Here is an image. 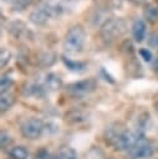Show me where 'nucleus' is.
<instances>
[{"mask_svg": "<svg viewBox=\"0 0 158 159\" xmlns=\"http://www.w3.org/2000/svg\"><path fill=\"white\" fill-rule=\"evenodd\" d=\"M22 94L25 97H32V98H44L46 94L45 88L41 84L37 83H29L26 88H24Z\"/></svg>", "mask_w": 158, "mask_h": 159, "instance_id": "9b49d317", "label": "nucleus"}, {"mask_svg": "<svg viewBox=\"0 0 158 159\" xmlns=\"http://www.w3.org/2000/svg\"><path fill=\"white\" fill-rule=\"evenodd\" d=\"M139 56L143 58V61H146V62H152V60H153V53L151 52V50H148V48H146V47H142V48H139Z\"/></svg>", "mask_w": 158, "mask_h": 159, "instance_id": "6ab92c4d", "label": "nucleus"}, {"mask_svg": "<svg viewBox=\"0 0 158 159\" xmlns=\"http://www.w3.org/2000/svg\"><path fill=\"white\" fill-rule=\"evenodd\" d=\"M144 16L147 19V21H156L158 19V6L154 4H148L144 9Z\"/></svg>", "mask_w": 158, "mask_h": 159, "instance_id": "2eb2a0df", "label": "nucleus"}, {"mask_svg": "<svg viewBox=\"0 0 158 159\" xmlns=\"http://www.w3.org/2000/svg\"><path fill=\"white\" fill-rule=\"evenodd\" d=\"M65 5L60 0H44L30 14V21L34 25H45L52 17L60 16L65 11Z\"/></svg>", "mask_w": 158, "mask_h": 159, "instance_id": "f03ea898", "label": "nucleus"}, {"mask_svg": "<svg viewBox=\"0 0 158 159\" xmlns=\"http://www.w3.org/2000/svg\"><path fill=\"white\" fill-rule=\"evenodd\" d=\"M7 155L10 159H29V150L24 145H15V147H11L9 150H7Z\"/></svg>", "mask_w": 158, "mask_h": 159, "instance_id": "f8f14e48", "label": "nucleus"}, {"mask_svg": "<svg viewBox=\"0 0 158 159\" xmlns=\"http://www.w3.org/2000/svg\"><path fill=\"white\" fill-rule=\"evenodd\" d=\"M86 39H87V35H86V31H85L83 26L75 25L65 35L63 50L67 53H71V55L80 53L85 47Z\"/></svg>", "mask_w": 158, "mask_h": 159, "instance_id": "7ed1b4c3", "label": "nucleus"}, {"mask_svg": "<svg viewBox=\"0 0 158 159\" xmlns=\"http://www.w3.org/2000/svg\"><path fill=\"white\" fill-rule=\"evenodd\" d=\"M153 70H154L156 72H158V56L156 57V60H154V62H153Z\"/></svg>", "mask_w": 158, "mask_h": 159, "instance_id": "5701e85b", "label": "nucleus"}, {"mask_svg": "<svg viewBox=\"0 0 158 159\" xmlns=\"http://www.w3.org/2000/svg\"><path fill=\"white\" fill-rule=\"evenodd\" d=\"M10 57H11L10 51H9L7 48L2 47V48H1V53H0V66H1V68H4V67L9 63Z\"/></svg>", "mask_w": 158, "mask_h": 159, "instance_id": "a211bd4d", "label": "nucleus"}, {"mask_svg": "<svg viewBox=\"0 0 158 159\" xmlns=\"http://www.w3.org/2000/svg\"><path fill=\"white\" fill-rule=\"evenodd\" d=\"M32 0H16L12 2V10L14 11H24L30 4H31Z\"/></svg>", "mask_w": 158, "mask_h": 159, "instance_id": "f3484780", "label": "nucleus"}, {"mask_svg": "<svg viewBox=\"0 0 158 159\" xmlns=\"http://www.w3.org/2000/svg\"><path fill=\"white\" fill-rule=\"evenodd\" d=\"M4 1H11V2H14V1H16V0H4Z\"/></svg>", "mask_w": 158, "mask_h": 159, "instance_id": "393cba45", "label": "nucleus"}, {"mask_svg": "<svg viewBox=\"0 0 158 159\" xmlns=\"http://www.w3.org/2000/svg\"><path fill=\"white\" fill-rule=\"evenodd\" d=\"M146 34H147V24L141 19L136 20L132 25V36L134 41L138 43L142 42L146 39Z\"/></svg>", "mask_w": 158, "mask_h": 159, "instance_id": "9d476101", "label": "nucleus"}, {"mask_svg": "<svg viewBox=\"0 0 158 159\" xmlns=\"http://www.w3.org/2000/svg\"><path fill=\"white\" fill-rule=\"evenodd\" d=\"M126 31H127V22L121 17H114V19H108L102 24L100 29V36L106 42H112L116 39L124 35Z\"/></svg>", "mask_w": 158, "mask_h": 159, "instance_id": "20e7f679", "label": "nucleus"}, {"mask_svg": "<svg viewBox=\"0 0 158 159\" xmlns=\"http://www.w3.org/2000/svg\"><path fill=\"white\" fill-rule=\"evenodd\" d=\"M36 159H77V153L75 152V149L66 147L62 148L56 155H50L46 150H40L36 154Z\"/></svg>", "mask_w": 158, "mask_h": 159, "instance_id": "6e6552de", "label": "nucleus"}, {"mask_svg": "<svg viewBox=\"0 0 158 159\" xmlns=\"http://www.w3.org/2000/svg\"><path fill=\"white\" fill-rule=\"evenodd\" d=\"M14 84V78L10 77L9 75H2L1 76V80H0V91H1V94L2 93H7V91L12 87Z\"/></svg>", "mask_w": 158, "mask_h": 159, "instance_id": "dca6fc26", "label": "nucleus"}, {"mask_svg": "<svg viewBox=\"0 0 158 159\" xmlns=\"http://www.w3.org/2000/svg\"><path fill=\"white\" fill-rule=\"evenodd\" d=\"M15 103V98L12 94H10L9 92L7 93H2L1 94V98H0V108H1V113L9 111Z\"/></svg>", "mask_w": 158, "mask_h": 159, "instance_id": "4468645a", "label": "nucleus"}, {"mask_svg": "<svg viewBox=\"0 0 158 159\" xmlns=\"http://www.w3.org/2000/svg\"><path fill=\"white\" fill-rule=\"evenodd\" d=\"M100 72H101V76L103 77V80H105V81H107V82H109V83H114L113 77H112V76H111V75H109V73H108L103 67L101 68V71H100Z\"/></svg>", "mask_w": 158, "mask_h": 159, "instance_id": "412c9836", "label": "nucleus"}, {"mask_svg": "<svg viewBox=\"0 0 158 159\" xmlns=\"http://www.w3.org/2000/svg\"><path fill=\"white\" fill-rule=\"evenodd\" d=\"M0 137H1V138H0V142H1V147H2V148H7V147L11 144V142H12V139H11L10 134H7L6 132L1 130V135H0Z\"/></svg>", "mask_w": 158, "mask_h": 159, "instance_id": "aec40b11", "label": "nucleus"}, {"mask_svg": "<svg viewBox=\"0 0 158 159\" xmlns=\"http://www.w3.org/2000/svg\"><path fill=\"white\" fill-rule=\"evenodd\" d=\"M153 153H154L153 144L143 135H141L136 142V144L127 152L129 159H147L151 158Z\"/></svg>", "mask_w": 158, "mask_h": 159, "instance_id": "0eeeda50", "label": "nucleus"}, {"mask_svg": "<svg viewBox=\"0 0 158 159\" xmlns=\"http://www.w3.org/2000/svg\"><path fill=\"white\" fill-rule=\"evenodd\" d=\"M97 88V81L95 78H85L71 82L66 86V92L73 97H83L92 93Z\"/></svg>", "mask_w": 158, "mask_h": 159, "instance_id": "423d86ee", "label": "nucleus"}, {"mask_svg": "<svg viewBox=\"0 0 158 159\" xmlns=\"http://www.w3.org/2000/svg\"><path fill=\"white\" fill-rule=\"evenodd\" d=\"M133 1H136V2H142V1H144V0H133Z\"/></svg>", "mask_w": 158, "mask_h": 159, "instance_id": "b1692460", "label": "nucleus"}, {"mask_svg": "<svg viewBox=\"0 0 158 159\" xmlns=\"http://www.w3.org/2000/svg\"><path fill=\"white\" fill-rule=\"evenodd\" d=\"M148 43H149V46H152V47H154V48H158V34H153V35L149 37Z\"/></svg>", "mask_w": 158, "mask_h": 159, "instance_id": "4be33fe9", "label": "nucleus"}, {"mask_svg": "<svg viewBox=\"0 0 158 159\" xmlns=\"http://www.w3.org/2000/svg\"><path fill=\"white\" fill-rule=\"evenodd\" d=\"M157 108H158V102H157Z\"/></svg>", "mask_w": 158, "mask_h": 159, "instance_id": "a878e982", "label": "nucleus"}, {"mask_svg": "<svg viewBox=\"0 0 158 159\" xmlns=\"http://www.w3.org/2000/svg\"><path fill=\"white\" fill-rule=\"evenodd\" d=\"M141 135L143 134H139L138 132H132L124 127H119V124H112L105 129L106 142L116 150L128 152L136 144Z\"/></svg>", "mask_w": 158, "mask_h": 159, "instance_id": "f257e3e1", "label": "nucleus"}, {"mask_svg": "<svg viewBox=\"0 0 158 159\" xmlns=\"http://www.w3.org/2000/svg\"><path fill=\"white\" fill-rule=\"evenodd\" d=\"M61 61L62 63L65 65V67L70 71V72H73V73H82L83 71H86L87 68V63L83 62V61H77V60H73L66 55H62L61 56Z\"/></svg>", "mask_w": 158, "mask_h": 159, "instance_id": "1a4fd4ad", "label": "nucleus"}, {"mask_svg": "<svg viewBox=\"0 0 158 159\" xmlns=\"http://www.w3.org/2000/svg\"><path fill=\"white\" fill-rule=\"evenodd\" d=\"M44 81H45V86L49 89H52V91L58 89L62 86V80L60 78V76H57L56 73H52V72L47 73L45 76V80Z\"/></svg>", "mask_w": 158, "mask_h": 159, "instance_id": "ddd939ff", "label": "nucleus"}, {"mask_svg": "<svg viewBox=\"0 0 158 159\" xmlns=\"http://www.w3.org/2000/svg\"><path fill=\"white\" fill-rule=\"evenodd\" d=\"M46 130V124L40 118H29L20 125V133L24 138L29 140L40 139Z\"/></svg>", "mask_w": 158, "mask_h": 159, "instance_id": "39448f33", "label": "nucleus"}]
</instances>
